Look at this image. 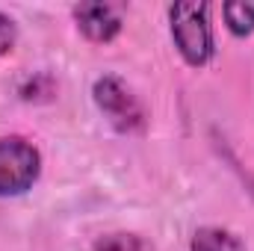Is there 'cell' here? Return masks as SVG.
I'll return each instance as SVG.
<instances>
[{
  "instance_id": "obj_1",
  "label": "cell",
  "mask_w": 254,
  "mask_h": 251,
  "mask_svg": "<svg viewBox=\"0 0 254 251\" xmlns=\"http://www.w3.org/2000/svg\"><path fill=\"white\" fill-rule=\"evenodd\" d=\"M172 39L178 54L192 68H204L213 60V27H210V6L207 3H175L169 9Z\"/></svg>"
},
{
  "instance_id": "obj_2",
  "label": "cell",
  "mask_w": 254,
  "mask_h": 251,
  "mask_svg": "<svg viewBox=\"0 0 254 251\" xmlns=\"http://www.w3.org/2000/svg\"><path fill=\"white\" fill-rule=\"evenodd\" d=\"M92 98H95L98 110L104 113V119L119 133H139L145 127V110L125 80H119L113 74L98 77L92 86Z\"/></svg>"
},
{
  "instance_id": "obj_3",
  "label": "cell",
  "mask_w": 254,
  "mask_h": 251,
  "mask_svg": "<svg viewBox=\"0 0 254 251\" xmlns=\"http://www.w3.org/2000/svg\"><path fill=\"white\" fill-rule=\"evenodd\" d=\"M39 175H42V157L27 139L21 136L0 139V198L24 195L27 189H33Z\"/></svg>"
},
{
  "instance_id": "obj_4",
  "label": "cell",
  "mask_w": 254,
  "mask_h": 251,
  "mask_svg": "<svg viewBox=\"0 0 254 251\" xmlns=\"http://www.w3.org/2000/svg\"><path fill=\"white\" fill-rule=\"evenodd\" d=\"M74 21L89 42H113L122 33V9L113 3H80L74 6Z\"/></svg>"
},
{
  "instance_id": "obj_5",
  "label": "cell",
  "mask_w": 254,
  "mask_h": 251,
  "mask_svg": "<svg viewBox=\"0 0 254 251\" xmlns=\"http://www.w3.org/2000/svg\"><path fill=\"white\" fill-rule=\"evenodd\" d=\"M190 251H249L246 243L225 228H198L190 240Z\"/></svg>"
},
{
  "instance_id": "obj_6",
  "label": "cell",
  "mask_w": 254,
  "mask_h": 251,
  "mask_svg": "<svg viewBox=\"0 0 254 251\" xmlns=\"http://www.w3.org/2000/svg\"><path fill=\"white\" fill-rule=\"evenodd\" d=\"M225 24L234 36H249L254 33V3L252 0H231L222 6Z\"/></svg>"
},
{
  "instance_id": "obj_7",
  "label": "cell",
  "mask_w": 254,
  "mask_h": 251,
  "mask_svg": "<svg viewBox=\"0 0 254 251\" xmlns=\"http://www.w3.org/2000/svg\"><path fill=\"white\" fill-rule=\"evenodd\" d=\"M95 251H154L148 240H142L139 234H107L95 243Z\"/></svg>"
},
{
  "instance_id": "obj_8",
  "label": "cell",
  "mask_w": 254,
  "mask_h": 251,
  "mask_svg": "<svg viewBox=\"0 0 254 251\" xmlns=\"http://www.w3.org/2000/svg\"><path fill=\"white\" fill-rule=\"evenodd\" d=\"M15 42H18V24H15V18L0 12V60L15 48Z\"/></svg>"
}]
</instances>
